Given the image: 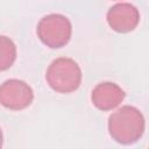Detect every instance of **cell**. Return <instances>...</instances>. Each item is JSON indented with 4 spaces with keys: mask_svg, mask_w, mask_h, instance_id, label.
<instances>
[{
    "mask_svg": "<svg viewBox=\"0 0 149 149\" xmlns=\"http://www.w3.org/2000/svg\"><path fill=\"white\" fill-rule=\"evenodd\" d=\"M34 99L31 87L23 80L8 79L0 85V104L9 109L20 111L28 107Z\"/></svg>",
    "mask_w": 149,
    "mask_h": 149,
    "instance_id": "cell-4",
    "label": "cell"
},
{
    "mask_svg": "<svg viewBox=\"0 0 149 149\" xmlns=\"http://www.w3.org/2000/svg\"><path fill=\"white\" fill-rule=\"evenodd\" d=\"M2 140H3V136H2V132H1V128H0V148L2 147Z\"/></svg>",
    "mask_w": 149,
    "mask_h": 149,
    "instance_id": "cell-8",
    "label": "cell"
},
{
    "mask_svg": "<svg viewBox=\"0 0 149 149\" xmlns=\"http://www.w3.org/2000/svg\"><path fill=\"white\" fill-rule=\"evenodd\" d=\"M45 79L54 91L71 93L80 86L81 70L73 59L59 57L52 61L48 66Z\"/></svg>",
    "mask_w": 149,
    "mask_h": 149,
    "instance_id": "cell-2",
    "label": "cell"
},
{
    "mask_svg": "<svg viewBox=\"0 0 149 149\" xmlns=\"http://www.w3.org/2000/svg\"><path fill=\"white\" fill-rule=\"evenodd\" d=\"M38 38L49 48H62L71 38L72 27L69 19L62 14H49L37 23Z\"/></svg>",
    "mask_w": 149,
    "mask_h": 149,
    "instance_id": "cell-3",
    "label": "cell"
},
{
    "mask_svg": "<svg viewBox=\"0 0 149 149\" xmlns=\"http://www.w3.org/2000/svg\"><path fill=\"white\" fill-rule=\"evenodd\" d=\"M108 132L118 143H135L144 133V118L136 107L122 106L109 116Z\"/></svg>",
    "mask_w": 149,
    "mask_h": 149,
    "instance_id": "cell-1",
    "label": "cell"
},
{
    "mask_svg": "<svg viewBox=\"0 0 149 149\" xmlns=\"http://www.w3.org/2000/svg\"><path fill=\"white\" fill-rule=\"evenodd\" d=\"M16 58V47L14 42L3 35H0V71L9 69Z\"/></svg>",
    "mask_w": 149,
    "mask_h": 149,
    "instance_id": "cell-7",
    "label": "cell"
},
{
    "mask_svg": "<svg viewBox=\"0 0 149 149\" xmlns=\"http://www.w3.org/2000/svg\"><path fill=\"white\" fill-rule=\"evenodd\" d=\"M140 21L137 8L128 2L116 3L107 12L108 26L118 33H129L134 30Z\"/></svg>",
    "mask_w": 149,
    "mask_h": 149,
    "instance_id": "cell-5",
    "label": "cell"
},
{
    "mask_svg": "<svg viewBox=\"0 0 149 149\" xmlns=\"http://www.w3.org/2000/svg\"><path fill=\"white\" fill-rule=\"evenodd\" d=\"M125 98L123 90L115 83L104 81L98 84L91 94L93 105L100 111H111L119 106Z\"/></svg>",
    "mask_w": 149,
    "mask_h": 149,
    "instance_id": "cell-6",
    "label": "cell"
}]
</instances>
